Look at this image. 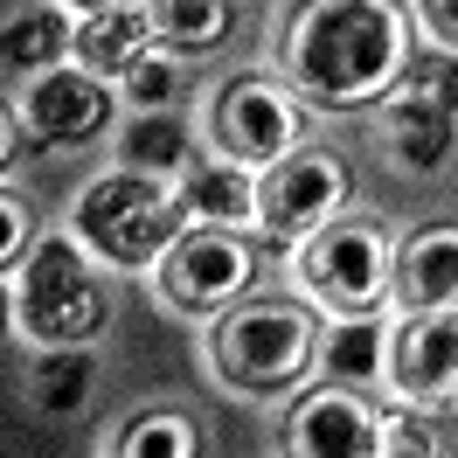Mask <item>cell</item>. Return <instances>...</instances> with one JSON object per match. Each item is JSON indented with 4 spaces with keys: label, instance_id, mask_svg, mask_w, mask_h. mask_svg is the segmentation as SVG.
Here are the masks:
<instances>
[{
    "label": "cell",
    "instance_id": "cell-1",
    "mask_svg": "<svg viewBox=\"0 0 458 458\" xmlns=\"http://www.w3.org/2000/svg\"><path fill=\"white\" fill-rule=\"evenodd\" d=\"M403 56H410L403 14L382 0H319L306 14H292V35H285L292 84L313 105H334V112L382 98L403 77Z\"/></svg>",
    "mask_w": 458,
    "mask_h": 458
},
{
    "label": "cell",
    "instance_id": "cell-2",
    "mask_svg": "<svg viewBox=\"0 0 458 458\" xmlns=\"http://www.w3.org/2000/svg\"><path fill=\"white\" fill-rule=\"evenodd\" d=\"M70 236L118 271H146V264H167V250L188 236V208H181V188H160L146 174L112 167L98 181H84Z\"/></svg>",
    "mask_w": 458,
    "mask_h": 458
},
{
    "label": "cell",
    "instance_id": "cell-3",
    "mask_svg": "<svg viewBox=\"0 0 458 458\" xmlns=\"http://www.w3.org/2000/svg\"><path fill=\"white\" fill-rule=\"evenodd\" d=\"M319 361V327L299 299H250V306H229L216 327V369L229 389H292L299 375Z\"/></svg>",
    "mask_w": 458,
    "mask_h": 458
},
{
    "label": "cell",
    "instance_id": "cell-4",
    "mask_svg": "<svg viewBox=\"0 0 458 458\" xmlns=\"http://www.w3.org/2000/svg\"><path fill=\"white\" fill-rule=\"evenodd\" d=\"M14 292H21V327L29 341L42 347H84L98 327H105V292H98V271H90V250L77 236H42L35 258L14 271Z\"/></svg>",
    "mask_w": 458,
    "mask_h": 458
},
{
    "label": "cell",
    "instance_id": "cell-5",
    "mask_svg": "<svg viewBox=\"0 0 458 458\" xmlns=\"http://www.w3.org/2000/svg\"><path fill=\"white\" fill-rule=\"evenodd\" d=\"M306 292L319 306H334L341 319H369L382 299H389V278H396V243L375 223H334L306 243Z\"/></svg>",
    "mask_w": 458,
    "mask_h": 458
},
{
    "label": "cell",
    "instance_id": "cell-6",
    "mask_svg": "<svg viewBox=\"0 0 458 458\" xmlns=\"http://www.w3.org/2000/svg\"><path fill=\"white\" fill-rule=\"evenodd\" d=\"M341 201H347V167L319 146H299L285 167H271L258 181V236L271 250H299L319 229L341 223Z\"/></svg>",
    "mask_w": 458,
    "mask_h": 458
},
{
    "label": "cell",
    "instance_id": "cell-7",
    "mask_svg": "<svg viewBox=\"0 0 458 458\" xmlns=\"http://www.w3.org/2000/svg\"><path fill=\"white\" fill-rule=\"evenodd\" d=\"M299 132H306V112L271 77H236L216 98V146H223V160H236V167H264V174L285 167L292 153H299Z\"/></svg>",
    "mask_w": 458,
    "mask_h": 458
},
{
    "label": "cell",
    "instance_id": "cell-8",
    "mask_svg": "<svg viewBox=\"0 0 458 458\" xmlns=\"http://www.w3.org/2000/svg\"><path fill=\"white\" fill-rule=\"evenodd\" d=\"M250 278H258V258L229 229H188L167 250V264H160V292H167V306H181V313H216L229 299H243Z\"/></svg>",
    "mask_w": 458,
    "mask_h": 458
},
{
    "label": "cell",
    "instance_id": "cell-9",
    "mask_svg": "<svg viewBox=\"0 0 458 458\" xmlns=\"http://www.w3.org/2000/svg\"><path fill=\"white\" fill-rule=\"evenodd\" d=\"M292 458H389V417L369 410L354 389H313L285 417Z\"/></svg>",
    "mask_w": 458,
    "mask_h": 458
},
{
    "label": "cell",
    "instance_id": "cell-10",
    "mask_svg": "<svg viewBox=\"0 0 458 458\" xmlns=\"http://www.w3.org/2000/svg\"><path fill=\"white\" fill-rule=\"evenodd\" d=\"M389 389L403 403H445L458 396V313H403L389 334Z\"/></svg>",
    "mask_w": 458,
    "mask_h": 458
},
{
    "label": "cell",
    "instance_id": "cell-11",
    "mask_svg": "<svg viewBox=\"0 0 458 458\" xmlns=\"http://www.w3.org/2000/svg\"><path fill=\"white\" fill-rule=\"evenodd\" d=\"M21 118H29V132L42 146H84L112 125V90L90 70L63 63V70H49V77H35L21 90Z\"/></svg>",
    "mask_w": 458,
    "mask_h": 458
},
{
    "label": "cell",
    "instance_id": "cell-12",
    "mask_svg": "<svg viewBox=\"0 0 458 458\" xmlns=\"http://www.w3.org/2000/svg\"><path fill=\"white\" fill-rule=\"evenodd\" d=\"M389 299L403 313H458V229L452 223H430L396 243Z\"/></svg>",
    "mask_w": 458,
    "mask_h": 458
},
{
    "label": "cell",
    "instance_id": "cell-13",
    "mask_svg": "<svg viewBox=\"0 0 458 458\" xmlns=\"http://www.w3.org/2000/svg\"><path fill=\"white\" fill-rule=\"evenodd\" d=\"M153 14L146 7H90L77 14V70H90L98 84L105 77H132L153 56Z\"/></svg>",
    "mask_w": 458,
    "mask_h": 458
},
{
    "label": "cell",
    "instance_id": "cell-14",
    "mask_svg": "<svg viewBox=\"0 0 458 458\" xmlns=\"http://www.w3.org/2000/svg\"><path fill=\"white\" fill-rule=\"evenodd\" d=\"M77 49V14L63 7H7V29H0V70L7 77H49L63 70V56Z\"/></svg>",
    "mask_w": 458,
    "mask_h": 458
},
{
    "label": "cell",
    "instance_id": "cell-15",
    "mask_svg": "<svg viewBox=\"0 0 458 458\" xmlns=\"http://www.w3.org/2000/svg\"><path fill=\"white\" fill-rule=\"evenodd\" d=\"M181 208L195 216V229L258 223V181H250V167H236V160H201L181 181Z\"/></svg>",
    "mask_w": 458,
    "mask_h": 458
},
{
    "label": "cell",
    "instance_id": "cell-16",
    "mask_svg": "<svg viewBox=\"0 0 458 458\" xmlns=\"http://www.w3.org/2000/svg\"><path fill=\"white\" fill-rule=\"evenodd\" d=\"M118 167L125 174H146V181H188V174L201 167V153L195 140H188V125L174 112H146L132 132H125V146H118Z\"/></svg>",
    "mask_w": 458,
    "mask_h": 458
},
{
    "label": "cell",
    "instance_id": "cell-17",
    "mask_svg": "<svg viewBox=\"0 0 458 458\" xmlns=\"http://www.w3.org/2000/svg\"><path fill=\"white\" fill-rule=\"evenodd\" d=\"M389 146H396V160L410 174H430L445 153H452V112H437L430 98H396L389 105Z\"/></svg>",
    "mask_w": 458,
    "mask_h": 458
},
{
    "label": "cell",
    "instance_id": "cell-18",
    "mask_svg": "<svg viewBox=\"0 0 458 458\" xmlns=\"http://www.w3.org/2000/svg\"><path fill=\"white\" fill-rule=\"evenodd\" d=\"M389 452L396 458H458V396L396 410L389 417Z\"/></svg>",
    "mask_w": 458,
    "mask_h": 458
},
{
    "label": "cell",
    "instance_id": "cell-19",
    "mask_svg": "<svg viewBox=\"0 0 458 458\" xmlns=\"http://www.w3.org/2000/svg\"><path fill=\"white\" fill-rule=\"evenodd\" d=\"M319 361L334 375V389H354V382H369V375L389 369V334L375 327V319H341L327 347H319Z\"/></svg>",
    "mask_w": 458,
    "mask_h": 458
},
{
    "label": "cell",
    "instance_id": "cell-20",
    "mask_svg": "<svg viewBox=\"0 0 458 458\" xmlns=\"http://www.w3.org/2000/svg\"><path fill=\"white\" fill-rule=\"evenodd\" d=\"M146 14H153V35L167 49H216L236 29V7H223V0H160Z\"/></svg>",
    "mask_w": 458,
    "mask_h": 458
},
{
    "label": "cell",
    "instance_id": "cell-21",
    "mask_svg": "<svg viewBox=\"0 0 458 458\" xmlns=\"http://www.w3.org/2000/svg\"><path fill=\"white\" fill-rule=\"evenodd\" d=\"M112 458H201V430L181 410H140L112 437Z\"/></svg>",
    "mask_w": 458,
    "mask_h": 458
},
{
    "label": "cell",
    "instance_id": "cell-22",
    "mask_svg": "<svg viewBox=\"0 0 458 458\" xmlns=\"http://www.w3.org/2000/svg\"><path fill=\"white\" fill-rule=\"evenodd\" d=\"M90 354L84 347H63V354H42L35 361V375H29V396L42 403V410H77L84 403V389H90Z\"/></svg>",
    "mask_w": 458,
    "mask_h": 458
},
{
    "label": "cell",
    "instance_id": "cell-23",
    "mask_svg": "<svg viewBox=\"0 0 458 458\" xmlns=\"http://www.w3.org/2000/svg\"><path fill=\"white\" fill-rule=\"evenodd\" d=\"M125 90H132V105H146V112H167L174 98L188 90V70H181V56H167V49H153V56L125 77Z\"/></svg>",
    "mask_w": 458,
    "mask_h": 458
},
{
    "label": "cell",
    "instance_id": "cell-24",
    "mask_svg": "<svg viewBox=\"0 0 458 458\" xmlns=\"http://www.w3.org/2000/svg\"><path fill=\"white\" fill-rule=\"evenodd\" d=\"M410 90L458 118V56H417L410 63Z\"/></svg>",
    "mask_w": 458,
    "mask_h": 458
},
{
    "label": "cell",
    "instance_id": "cell-25",
    "mask_svg": "<svg viewBox=\"0 0 458 458\" xmlns=\"http://www.w3.org/2000/svg\"><path fill=\"white\" fill-rule=\"evenodd\" d=\"M0 223H7V243H0V264H7V271H21V264L35 258V229H29V208H21V201L7 195V201H0Z\"/></svg>",
    "mask_w": 458,
    "mask_h": 458
},
{
    "label": "cell",
    "instance_id": "cell-26",
    "mask_svg": "<svg viewBox=\"0 0 458 458\" xmlns=\"http://www.w3.org/2000/svg\"><path fill=\"white\" fill-rule=\"evenodd\" d=\"M417 21H424V29L437 35L445 49H458V0H430V7L417 14Z\"/></svg>",
    "mask_w": 458,
    "mask_h": 458
},
{
    "label": "cell",
    "instance_id": "cell-27",
    "mask_svg": "<svg viewBox=\"0 0 458 458\" xmlns=\"http://www.w3.org/2000/svg\"><path fill=\"white\" fill-rule=\"evenodd\" d=\"M389 458H396V452H389Z\"/></svg>",
    "mask_w": 458,
    "mask_h": 458
}]
</instances>
